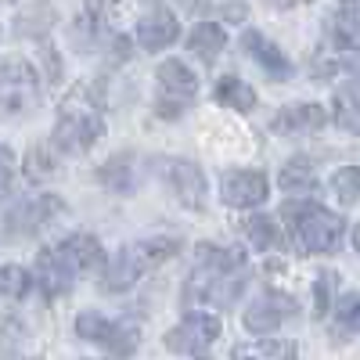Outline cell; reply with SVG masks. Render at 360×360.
I'll return each mask as SVG.
<instances>
[{
    "mask_svg": "<svg viewBox=\"0 0 360 360\" xmlns=\"http://www.w3.org/2000/svg\"><path fill=\"white\" fill-rule=\"evenodd\" d=\"M249 281L245 270V252L242 249H227V245H213L202 242L195 245V270L184 281V303H205V307H231L242 295Z\"/></svg>",
    "mask_w": 360,
    "mask_h": 360,
    "instance_id": "cell-1",
    "label": "cell"
},
{
    "mask_svg": "<svg viewBox=\"0 0 360 360\" xmlns=\"http://www.w3.org/2000/svg\"><path fill=\"white\" fill-rule=\"evenodd\" d=\"M101 134H105L101 98L90 86H76L62 101V112H58V123L51 134V148L65 155H83L101 141Z\"/></svg>",
    "mask_w": 360,
    "mask_h": 360,
    "instance_id": "cell-2",
    "label": "cell"
},
{
    "mask_svg": "<svg viewBox=\"0 0 360 360\" xmlns=\"http://www.w3.org/2000/svg\"><path fill=\"white\" fill-rule=\"evenodd\" d=\"M281 220L292 234V242L299 245V252H307V256H328V252H339L342 245L346 220L342 213H332L321 202L292 198L281 205Z\"/></svg>",
    "mask_w": 360,
    "mask_h": 360,
    "instance_id": "cell-3",
    "label": "cell"
},
{
    "mask_svg": "<svg viewBox=\"0 0 360 360\" xmlns=\"http://www.w3.org/2000/svg\"><path fill=\"white\" fill-rule=\"evenodd\" d=\"M180 252V242L176 238H166V234H155V238H141V242H130L123 245L108 263H105V278H101V288L105 292H127L134 288L144 274L166 259H173Z\"/></svg>",
    "mask_w": 360,
    "mask_h": 360,
    "instance_id": "cell-4",
    "label": "cell"
},
{
    "mask_svg": "<svg viewBox=\"0 0 360 360\" xmlns=\"http://www.w3.org/2000/svg\"><path fill=\"white\" fill-rule=\"evenodd\" d=\"M37 108H40V72L22 58L0 62V123L25 119Z\"/></svg>",
    "mask_w": 360,
    "mask_h": 360,
    "instance_id": "cell-5",
    "label": "cell"
},
{
    "mask_svg": "<svg viewBox=\"0 0 360 360\" xmlns=\"http://www.w3.org/2000/svg\"><path fill=\"white\" fill-rule=\"evenodd\" d=\"M220 332H224V324H220L217 314L191 310V314H184V321L176 328L166 332V349L176 353V356H188V360H209Z\"/></svg>",
    "mask_w": 360,
    "mask_h": 360,
    "instance_id": "cell-6",
    "label": "cell"
},
{
    "mask_svg": "<svg viewBox=\"0 0 360 360\" xmlns=\"http://www.w3.org/2000/svg\"><path fill=\"white\" fill-rule=\"evenodd\" d=\"M72 328H76L79 339H86V342H94V346L108 349L115 360L130 356V353L137 349V342H141V332H137L134 324L112 321V317H105V314H98V310H83V314L76 317Z\"/></svg>",
    "mask_w": 360,
    "mask_h": 360,
    "instance_id": "cell-7",
    "label": "cell"
},
{
    "mask_svg": "<svg viewBox=\"0 0 360 360\" xmlns=\"http://www.w3.org/2000/svg\"><path fill=\"white\" fill-rule=\"evenodd\" d=\"M155 86H159V105L155 112L173 119L180 115L198 94V76L180 62V58H166V62L155 69Z\"/></svg>",
    "mask_w": 360,
    "mask_h": 360,
    "instance_id": "cell-8",
    "label": "cell"
},
{
    "mask_svg": "<svg viewBox=\"0 0 360 360\" xmlns=\"http://www.w3.org/2000/svg\"><path fill=\"white\" fill-rule=\"evenodd\" d=\"M65 213V202L58 195H37V198H25L18 202L11 213L4 217V234L8 238H33L44 227H51L58 217Z\"/></svg>",
    "mask_w": 360,
    "mask_h": 360,
    "instance_id": "cell-9",
    "label": "cell"
},
{
    "mask_svg": "<svg viewBox=\"0 0 360 360\" xmlns=\"http://www.w3.org/2000/svg\"><path fill=\"white\" fill-rule=\"evenodd\" d=\"M166 180H169V191L173 198L191 209V213H205V205H209V180L202 173L198 162L191 159H169L166 162Z\"/></svg>",
    "mask_w": 360,
    "mask_h": 360,
    "instance_id": "cell-10",
    "label": "cell"
},
{
    "mask_svg": "<svg viewBox=\"0 0 360 360\" xmlns=\"http://www.w3.org/2000/svg\"><path fill=\"white\" fill-rule=\"evenodd\" d=\"M324 44L335 54H360V0H335L324 15Z\"/></svg>",
    "mask_w": 360,
    "mask_h": 360,
    "instance_id": "cell-11",
    "label": "cell"
},
{
    "mask_svg": "<svg viewBox=\"0 0 360 360\" xmlns=\"http://www.w3.org/2000/svg\"><path fill=\"white\" fill-rule=\"evenodd\" d=\"M220 198L231 209H259L270 198V180L263 169H227L220 173Z\"/></svg>",
    "mask_w": 360,
    "mask_h": 360,
    "instance_id": "cell-12",
    "label": "cell"
},
{
    "mask_svg": "<svg viewBox=\"0 0 360 360\" xmlns=\"http://www.w3.org/2000/svg\"><path fill=\"white\" fill-rule=\"evenodd\" d=\"M54 249V256L62 259V266L72 274V281H79V278H86V274H94V270H105V249H101V242L94 234H69V238H62L58 245H51Z\"/></svg>",
    "mask_w": 360,
    "mask_h": 360,
    "instance_id": "cell-13",
    "label": "cell"
},
{
    "mask_svg": "<svg viewBox=\"0 0 360 360\" xmlns=\"http://www.w3.org/2000/svg\"><path fill=\"white\" fill-rule=\"evenodd\" d=\"M299 314V303L292 295H285V292H274V288H263L252 303H249V310H245V328L252 335H266V332H274V328H281L288 317H295Z\"/></svg>",
    "mask_w": 360,
    "mask_h": 360,
    "instance_id": "cell-14",
    "label": "cell"
},
{
    "mask_svg": "<svg viewBox=\"0 0 360 360\" xmlns=\"http://www.w3.org/2000/svg\"><path fill=\"white\" fill-rule=\"evenodd\" d=\"M242 51L252 58V62L270 76V79H292L295 76V65H292V58L274 44V40H270V37H263L259 33V29H245V33H242Z\"/></svg>",
    "mask_w": 360,
    "mask_h": 360,
    "instance_id": "cell-15",
    "label": "cell"
},
{
    "mask_svg": "<svg viewBox=\"0 0 360 360\" xmlns=\"http://www.w3.org/2000/svg\"><path fill=\"white\" fill-rule=\"evenodd\" d=\"M324 123H328V112L321 108V105H288V108H281L274 119H270V134H278V137H303V134H317V130H324Z\"/></svg>",
    "mask_w": 360,
    "mask_h": 360,
    "instance_id": "cell-16",
    "label": "cell"
},
{
    "mask_svg": "<svg viewBox=\"0 0 360 360\" xmlns=\"http://www.w3.org/2000/svg\"><path fill=\"white\" fill-rule=\"evenodd\" d=\"M176 37H180V22L166 8H152L148 15H141V22H137V44L148 54L166 51L169 44H176Z\"/></svg>",
    "mask_w": 360,
    "mask_h": 360,
    "instance_id": "cell-17",
    "label": "cell"
},
{
    "mask_svg": "<svg viewBox=\"0 0 360 360\" xmlns=\"http://www.w3.org/2000/svg\"><path fill=\"white\" fill-rule=\"evenodd\" d=\"M37 285H40L44 299H58V295H65V292L76 285V281H72V274L62 266V259L54 256V249H51V245L37 252Z\"/></svg>",
    "mask_w": 360,
    "mask_h": 360,
    "instance_id": "cell-18",
    "label": "cell"
},
{
    "mask_svg": "<svg viewBox=\"0 0 360 360\" xmlns=\"http://www.w3.org/2000/svg\"><path fill=\"white\" fill-rule=\"evenodd\" d=\"M242 231H245L249 249H256V252H274V249L285 245V231L270 213H249Z\"/></svg>",
    "mask_w": 360,
    "mask_h": 360,
    "instance_id": "cell-19",
    "label": "cell"
},
{
    "mask_svg": "<svg viewBox=\"0 0 360 360\" xmlns=\"http://www.w3.org/2000/svg\"><path fill=\"white\" fill-rule=\"evenodd\" d=\"M332 119L353 137H360V76L346 79L342 86H335L332 98Z\"/></svg>",
    "mask_w": 360,
    "mask_h": 360,
    "instance_id": "cell-20",
    "label": "cell"
},
{
    "mask_svg": "<svg viewBox=\"0 0 360 360\" xmlns=\"http://www.w3.org/2000/svg\"><path fill=\"white\" fill-rule=\"evenodd\" d=\"M231 360H299V346L292 339H252L238 342Z\"/></svg>",
    "mask_w": 360,
    "mask_h": 360,
    "instance_id": "cell-21",
    "label": "cell"
},
{
    "mask_svg": "<svg viewBox=\"0 0 360 360\" xmlns=\"http://www.w3.org/2000/svg\"><path fill=\"white\" fill-rule=\"evenodd\" d=\"M98 180H101V188H105V191H112V195H130V191L137 188L134 155H130V152L112 155V159L98 169Z\"/></svg>",
    "mask_w": 360,
    "mask_h": 360,
    "instance_id": "cell-22",
    "label": "cell"
},
{
    "mask_svg": "<svg viewBox=\"0 0 360 360\" xmlns=\"http://www.w3.org/2000/svg\"><path fill=\"white\" fill-rule=\"evenodd\" d=\"M360 335V292H346L332 307V339L346 342Z\"/></svg>",
    "mask_w": 360,
    "mask_h": 360,
    "instance_id": "cell-23",
    "label": "cell"
},
{
    "mask_svg": "<svg viewBox=\"0 0 360 360\" xmlns=\"http://www.w3.org/2000/svg\"><path fill=\"white\" fill-rule=\"evenodd\" d=\"M188 51L198 54L202 62H213V58L227 47V33H224V25L220 22H198L191 25V33H188Z\"/></svg>",
    "mask_w": 360,
    "mask_h": 360,
    "instance_id": "cell-24",
    "label": "cell"
},
{
    "mask_svg": "<svg viewBox=\"0 0 360 360\" xmlns=\"http://www.w3.org/2000/svg\"><path fill=\"white\" fill-rule=\"evenodd\" d=\"M213 101L220 108H234V112H252L256 108V90L238 79V76H220L217 86H213Z\"/></svg>",
    "mask_w": 360,
    "mask_h": 360,
    "instance_id": "cell-25",
    "label": "cell"
},
{
    "mask_svg": "<svg viewBox=\"0 0 360 360\" xmlns=\"http://www.w3.org/2000/svg\"><path fill=\"white\" fill-rule=\"evenodd\" d=\"M278 188H281V191H314V188H317V169H314V162H310L307 155L285 162L281 173H278Z\"/></svg>",
    "mask_w": 360,
    "mask_h": 360,
    "instance_id": "cell-26",
    "label": "cell"
},
{
    "mask_svg": "<svg viewBox=\"0 0 360 360\" xmlns=\"http://www.w3.org/2000/svg\"><path fill=\"white\" fill-rule=\"evenodd\" d=\"M54 169H58V159L51 155L47 144H33V148H29V155H25V162H22V173H25L29 184H44Z\"/></svg>",
    "mask_w": 360,
    "mask_h": 360,
    "instance_id": "cell-27",
    "label": "cell"
},
{
    "mask_svg": "<svg viewBox=\"0 0 360 360\" xmlns=\"http://www.w3.org/2000/svg\"><path fill=\"white\" fill-rule=\"evenodd\" d=\"M29 288H33V270H25L18 263H4V266H0V295L22 299Z\"/></svg>",
    "mask_w": 360,
    "mask_h": 360,
    "instance_id": "cell-28",
    "label": "cell"
},
{
    "mask_svg": "<svg viewBox=\"0 0 360 360\" xmlns=\"http://www.w3.org/2000/svg\"><path fill=\"white\" fill-rule=\"evenodd\" d=\"M335 288H339V274L335 270H321L317 281H314V314L328 317L335 307Z\"/></svg>",
    "mask_w": 360,
    "mask_h": 360,
    "instance_id": "cell-29",
    "label": "cell"
},
{
    "mask_svg": "<svg viewBox=\"0 0 360 360\" xmlns=\"http://www.w3.org/2000/svg\"><path fill=\"white\" fill-rule=\"evenodd\" d=\"M332 191L342 205L360 202V166H342L332 173Z\"/></svg>",
    "mask_w": 360,
    "mask_h": 360,
    "instance_id": "cell-30",
    "label": "cell"
},
{
    "mask_svg": "<svg viewBox=\"0 0 360 360\" xmlns=\"http://www.w3.org/2000/svg\"><path fill=\"white\" fill-rule=\"evenodd\" d=\"M119 8H123V0H83V22L105 33Z\"/></svg>",
    "mask_w": 360,
    "mask_h": 360,
    "instance_id": "cell-31",
    "label": "cell"
},
{
    "mask_svg": "<svg viewBox=\"0 0 360 360\" xmlns=\"http://www.w3.org/2000/svg\"><path fill=\"white\" fill-rule=\"evenodd\" d=\"M15 176H18L15 152H11L8 144H0V202H4V198L15 191Z\"/></svg>",
    "mask_w": 360,
    "mask_h": 360,
    "instance_id": "cell-32",
    "label": "cell"
},
{
    "mask_svg": "<svg viewBox=\"0 0 360 360\" xmlns=\"http://www.w3.org/2000/svg\"><path fill=\"white\" fill-rule=\"evenodd\" d=\"M353 249H356V256H360V227H353Z\"/></svg>",
    "mask_w": 360,
    "mask_h": 360,
    "instance_id": "cell-33",
    "label": "cell"
},
{
    "mask_svg": "<svg viewBox=\"0 0 360 360\" xmlns=\"http://www.w3.org/2000/svg\"><path fill=\"white\" fill-rule=\"evenodd\" d=\"M278 4H299V0H278Z\"/></svg>",
    "mask_w": 360,
    "mask_h": 360,
    "instance_id": "cell-34",
    "label": "cell"
}]
</instances>
